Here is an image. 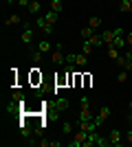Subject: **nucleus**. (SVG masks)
Returning a JSON list of instances; mask_svg holds the SVG:
<instances>
[{
  "label": "nucleus",
  "mask_w": 132,
  "mask_h": 147,
  "mask_svg": "<svg viewBox=\"0 0 132 147\" xmlns=\"http://www.w3.org/2000/svg\"><path fill=\"white\" fill-rule=\"evenodd\" d=\"M13 101L22 103V92H20V90H16V92H13Z\"/></svg>",
  "instance_id": "29"
},
{
  "label": "nucleus",
  "mask_w": 132,
  "mask_h": 147,
  "mask_svg": "<svg viewBox=\"0 0 132 147\" xmlns=\"http://www.w3.org/2000/svg\"><path fill=\"white\" fill-rule=\"evenodd\" d=\"M117 79H119V84H126V81H128V70H126V68L117 75Z\"/></svg>",
  "instance_id": "28"
},
{
  "label": "nucleus",
  "mask_w": 132,
  "mask_h": 147,
  "mask_svg": "<svg viewBox=\"0 0 132 147\" xmlns=\"http://www.w3.org/2000/svg\"><path fill=\"white\" fill-rule=\"evenodd\" d=\"M62 134H64V136H70V134H73V123H70V121H64V125H62Z\"/></svg>",
  "instance_id": "21"
},
{
  "label": "nucleus",
  "mask_w": 132,
  "mask_h": 147,
  "mask_svg": "<svg viewBox=\"0 0 132 147\" xmlns=\"http://www.w3.org/2000/svg\"><path fill=\"white\" fill-rule=\"evenodd\" d=\"M130 2H132V0H130Z\"/></svg>",
  "instance_id": "38"
},
{
  "label": "nucleus",
  "mask_w": 132,
  "mask_h": 147,
  "mask_svg": "<svg viewBox=\"0 0 132 147\" xmlns=\"http://www.w3.org/2000/svg\"><path fill=\"white\" fill-rule=\"evenodd\" d=\"M93 33H95V31L90 29V26H84V29L79 31V35H82L84 40H90V35H93Z\"/></svg>",
  "instance_id": "25"
},
{
  "label": "nucleus",
  "mask_w": 132,
  "mask_h": 147,
  "mask_svg": "<svg viewBox=\"0 0 132 147\" xmlns=\"http://www.w3.org/2000/svg\"><path fill=\"white\" fill-rule=\"evenodd\" d=\"M88 26H90L93 31H97L101 26V18H90V20H88Z\"/></svg>",
  "instance_id": "22"
},
{
  "label": "nucleus",
  "mask_w": 132,
  "mask_h": 147,
  "mask_svg": "<svg viewBox=\"0 0 132 147\" xmlns=\"http://www.w3.org/2000/svg\"><path fill=\"white\" fill-rule=\"evenodd\" d=\"M86 138H88V132H84V129H79L75 134V138L73 141H68V145L70 147H84V143H86Z\"/></svg>",
  "instance_id": "3"
},
{
  "label": "nucleus",
  "mask_w": 132,
  "mask_h": 147,
  "mask_svg": "<svg viewBox=\"0 0 132 147\" xmlns=\"http://www.w3.org/2000/svg\"><path fill=\"white\" fill-rule=\"evenodd\" d=\"M18 5H20V7H26V9H29V5H31V0H18Z\"/></svg>",
  "instance_id": "32"
},
{
  "label": "nucleus",
  "mask_w": 132,
  "mask_h": 147,
  "mask_svg": "<svg viewBox=\"0 0 132 147\" xmlns=\"http://www.w3.org/2000/svg\"><path fill=\"white\" fill-rule=\"evenodd\" d=\"M64 5H62V0H51V11H55V13H62Z\"/></svg>",
  "instance_id": "20"
},
{
  "label": "nucleus",
  "mask_w": 132,
  "mask_h": 147,
  "mask_svg": "<svg viewBox=\"0 0 132 147\" xmlns=\"http://www.w3.org/2000/svg\"><path fill=\"white\" fill-rule=\"evenodd\" d=\"M51 59H53V64H62V61H64V55H62V44H57V49H55V53L51 55Z\"/></svg>",
  "instance_id": "11"
},
{
  "label": "nucleus",
  "mask_w": 132,
  "mask_h": 147,
  "mask_svg": "<svg viewBox=\"0 0 132 147\" xmlns=\"http://www.w3.org/2000/svg\"><path fill=\"white\" fill-rule=\"evenodd\" d=\"M40 147H51V141H40Z\"/></svg>",
  "instance_id": "35"
},
{
  "label": "nucleus",
  "mask_w": 132,
  "mask_h": 147,
  "mask_svg": "<svg viewBox=\"0 0 132 147\" xmlns=\"http://www.w3.org/2000/svg\"><path fill=\"white\" fill-rule=\"evenodd\" d=\"M126 46L132 51V33H128V35H126Z\"/></svg>",
  "instance_id": "30"
},
{
  "label": "nucleus",
  "mask_w": 132,
  "mask_h": 147,
  "mask_svg": "<svg viewBox=\"0 0 132 147\" xmlns=\"http://www.w3.org/2000/svg\"><path fill=\"white\" fill-rule=\"evenodd\" d=\"M5 2H7V5H11V2H13V0H5Z\"/></svg>",
  "instance_id": "36"
},
{
  "label": "nucleus",
  "mask_w": 132,
  "mask_h": 147,
  "mask_svg": "<svg viewBox=\"0 0 132 147\" xmlns=\"http://www.w3.org/2000/svg\"><path fill=\"white\" fill-rule=\"evenodd\" d=\"M108 145H110V138H106V136L99 134V138H97V147H108Z\"/></svg>",
  "instance_id": "27"
},
{
  "label": "nucleus",
  "mask_w": 132,
  "mask_h": 147,
  "mask_svg": "<svg viewBox=\"0 0 132 147\" xmlns=\"http://www.w3.org/2000/svg\"><path fill=\"white\" fill-rule=\"evenodd\" d=\"M126 141L132 145V129H128V134H126Z\"/></svg>",
  "instance_id": "34"
},
{
  "label": "nucleus",
  "mask_w": 132,
  "mask_h": 147,
  "mask_svg": "<svg viewBox=\"0 0 132 147\" xmlns=\"http://www.w3.org/2000/svg\"><path fill=\"white\" fill-rule=\"evenodd\" d=\"M38 49L42 51V53H49V51H51V42H49V40H42V42H40V46H38Z\"/></svg>",
  "instance_id": "26"
},
{
  "label": "nucleus",
  "mask_w": 132,
  "mask_h": 147,
  "mask_svg": "<svg viewBox=\"0 0 132 147\" xmlns=\"http://www.w3.org/2000/svg\"><path fill=\"white\" fill-rule=\"evenodd\" d=\"M88 42L93 44V46H101V44H104V40H101V33H93Z\"/></svg>",
  "instance_id": "18"
},
{
  "label": "nucleus",
  "mask_w": 132,
  "mask_h": 147,
  "mask_svg": "<svg viewBox=\"0 0 132 147\" xmlns=\"http://www.w3.org/2000/svg\"><path fill=\"white\" fill-rule=\"evenodd\" d=\"M108 119H110V108H108V105H104V108L99 110V114L95 117V125L99 127V125H104V123H106Z\"/></svg>",
  "instance_id": "4"
},
{
  "label": "nucleus",
  "mask_w": 132,
  "mask_h": 147,
  "mask_svg": "<svg viewBox=\"0 0 132 147\" xmlns=\"http://www.w3.org/2000/svg\"><path fill=\"white\" fill-rule=\"evenodd\" d=\"M130 13H132V9H130Z\"/></svg>",
  "instance_id": "37"
},
{
  "label": "nucleus",
  "mask_w": 132,
  "mask_h": 147,
  "mask_svg": "<svg viewBox=\"0 0 132 147\" xmlns=\"http://www.w3.org/2000/svg\"><path fill=\"white\" fill-rule=\"evenodd\" d=\"M66 105H68V101H66V99H57V101H55V110L62 112V110H66Z\"/></svg>",
  "instance_id": "23"
},
{
  "label": "nucleus",
  "mask_w": 132,
  "mask_h": 147,
  "mask_svg": "<svg viewBox=\"0 0 132 147\" xmlns=\"http://www.w3.org/2000/svg\"><path fill=\"white\" fill-rule=\"evenodd\" d=\"M128 121H132V101L128 103Z\"/></svg>",
  "instance_id": "33"
},
{
  "label": "nucleus",
  "mask_w": 132,
  "mask_h": 147,
  "mask_svg": "<svg viewBox=\"0 0 132 147\" xmlns=\"http://www.w3.org/2000/svg\"><path fill=\"white\" fill-rule=\"evenodd\" d=\"M18 105H20L18 101H9V103H7V108H5V112H7V114H16V112L20 110Z\"/></svg>",
  "instance_id": "16"
},
{
  "label": "nucleus",
  "mask_w": 132,
  "mask_h": 147,
  "mask_svg": "<svg viewBox=\"0 0 132 147\" xmlns=\"http://www.w3.org/2000/svg\"><path fill=\"white\" fill-rule=\"evenodd\" d=\"M31 42H33V29L24 22V31H22V44H24V46H31Z\"/></svg>",
  "instance_id": "8"
},
{
  "label": "nucleus",
  "mask_w": 132,
  "mask_h": 147,
  "mask_svg": "<svg viewBox=\"0 0 132 147\" xmlns=\"http://www.w3.org/2000/svg\"><path fill=\"white\" fill-rule=\"evenodd\" d=\"M117 64H119V68H126V70H132V53L128 51V53H123V55L117 59Z\"/></svg>",
  "instance_id": "5"
},
{
  "label": "nucleus",
  "mask_w": 132,
  "mask_h": 147,
  "mask_svg": "<svg viewBox=\"0 0 132 147\" xmlns=\"http://www.w3.org/2000/svg\"><path fill=\"white\" fill-rule=\"evenodd\" d=\"M93 49H95L93 44L88 42V40H84V46H82V53H84V55H90V53H93Z\"/></svg>",
  "instance_id": "24"
},
{
  "label": "nucleus",
  "mask_w": 132,
  "mask_h": 147,
  "mask_svg": "<svg viewBox=\"0 0 132 147\" xmlns=\"http://www.w3.org/2000/svg\"><path fill=\"white\" fill-rule=\"evenodd\" d=\"M108 138H110V145H114V147H119L121 143V138H123V134H121V129H117V127H112L110 129V136H108Z\"/></svg>",
  "instance_id": "7"
},
{
  "label": "nucleus",
  "mask_w": 132,
  "mask_h": 147,
  "mask_svg": "<svg viewBox=\"0 0 132 147\" xmlns=\"http://www.w3.org/2000/svg\"><path fill=\"white\" fill-rule=\"evenodd\" d=\"M40 57H42V51H35V53H33V61H40Z\"/></svg>",
  "instance_id": "31"
},
{
  "label": "nucleus",
  "mask_w": 132,
  "mask_h": 147,
  "mask_svg": "<svg viewBox=\"0 0 132 147\" xmlns=\"http://www.w3.org/2000/svg\"><path fill=\"white\" fill-rule=\"evenodd\" d=\"M66 61H68V64H75V66H79V68H86L88 55H84V53H73V55L66 57Z\"/></svg>",
  "instance_id": "2"
},
{
  "label": "nucleus",
  "mask_w": 132,
  "mask_h": 147,
  "mask_svg": "<svg viewBox=\"0 0 132 147\" xmlns=\"http://www.w3.org/2000/svg\"><path fill=\"white\" fill-rule=\"evenodd\" d=\"M57 16H60V13H55V11H49V13H44V20H46L49 24H53V26H55V22H57Z\"/></svg>",
  "instance_id": "17"
},
{
  "label": "nucleus",
  "mask_w": 132,
  "mask_h": 147,
  "mask_svg": "<svg viewBox=\"0 0 132 147\" xmlns=\"http://www.w3.org/2000/svg\"><path fill=\"white\" fill-rule=\"evenodd\" d=\"M7 26H16V24H22V18H20L18 13H13V16H9V18L5 20Z\"/></svg>",
  "instance_id": "13"
},
{
  "label": "nucleus",
  "mask_w": 132,
  "mask_h": 147,
  "mask_svg": "<svg viewBox=\"0 0 132 147\" xmlns=\"http://www.w3.org/2000/svg\"><path fill=\"white\" fill-rule=\"evenodd\" d=\"M119 33H123V29H114V31H104L101 33V40H104V44H112L114 37L119 35Z\"/></svg>",
  "instance_id": "6"
},
{
  "label": "nucleus",
  "mask_w": 132,
  "mask_h": 147,
  "mask_svg": "<svg viewBox=\"0 0 132 147\" xmlns=\"http://www.w3.org/2000/svg\"><path fill=\"white\" fill-rule=\"evenodd\" d=\"M97 138H99V132H97V129H93V132L88 134V138H86V143H84V147H95V145H97Z\"/></svg>",
  "instance_id": "10"
},
{
  "label": "nucleus",
  "mask_w": 132,
  "mask_h": 147,
  "mask_svg": "<svg viewBox=\"0 0 132 147\" xmlns=\"http://www.w3.org/2000/svg\"><path fill=\"white\" fill-rule=\"evenodd\" d=\"M130 9H132V2H130V0H121V2H119V11L121 13H130Z\"/></svg>",
  "instance_id": "19"
},
{
  "label": "nucleus",
  "mask_w": 132,
  "mask_h": 147,
  "mask_svg": "<svg viewBox=\"0 0 132 147\" xmlns=\"http://www.w3.org/2000/svg\"><path fill=\"white\" fill-rule=\"evenodd\" d=\"M35 26H38L40 31H44V33H53V24H49V22H46V20H44V16L42 18H35Z\"/></svg>",
  "instance_id": "9"
},
{
  "label": "nucleus",
  "mask_w": 132,
  "mask_h": 147,
  "mask_svg": "<svg viewBox=\"0 0 132 147\" xmlns=\"http://www.w3.org/2000/svg\"><path fill=\"white\" fill-rule=\"evenodd\" d=\"M108 57H110L112 61H117V59L121 57V51H119V49H114L112 44H108Z\"/></svg>",
  "instance_id": "14"
},
{
  "label": "nucleus",
  "mask_w": 132,
  "mask_h": 147,
  "mask_svg": "<svg viewBox=\"0 0 132 147\" xmlns=\"http://www.w3.org/2000/svg\"><path fill=\"white\" fill-rule=\"evenodd\" d=\"M79 121H93V112L88 105V97H82V105H79Z\"/></svg>",
  "instance_id": "1"
},
{
  "label": "nucleus",
  "mask_w": 132,
  "mask_h": 147,
  "mask_svg": "<svg viewBox=\"0 0 132 147\" xmlns=\"http://www.w3.org/2000/svg\"><path fill=\"white\" fill-rule=\"evenodd\" d=\"M40 11H42V2H40V0H31V5H29V13H31V16H38Z\"/></svg>",
  "instance_id": "12"
},
{
  "label": "nucleus",
  "mask_w": 132,
  "mask_h": 147,
  "mask_svg": "<svg viewBox=\"0 0 132 147\" xmlns=\"http://www.w3.org/2000/svg\"><path fill=\"white\" fill-rule=\"evenodd\" d=\"M112 46H114V49H119V51H123V46H126V37H123V33H119V35L114 37Z\"/></svg>",
  "instance_id": "15"
}]
</instances>
